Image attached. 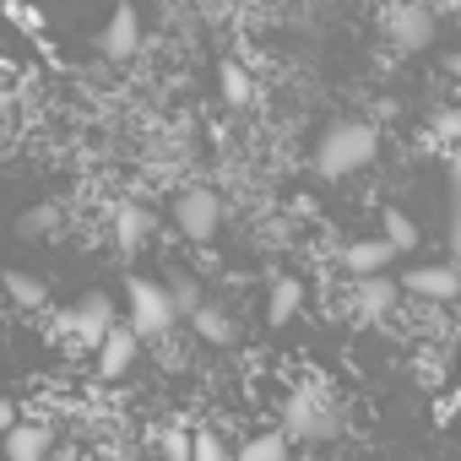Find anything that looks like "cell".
<instances>
[{
	"label": "cell",
	"mask_w": 461,
	"mask_h": 461,
	"mask_svg": "<svg viewBox=\"0 0 461 461\" xmlns=\"http://www.w3.org/2000/svg\"><path fill=\"white\" fill-rule=\"evenodd\" d=\"M109 326H114V304H109V294H87V299H77L71 310L55 315V331H60L66 342H82V348H98Z\"/></svg>",
	"instance_id": "cell-6"
},
{
	"label": "cell",
	"mask_w": 461,
	"mask_h": 461,
	"mask_svg": "<svg viewBox=\"0 0 461 461\" xmlns=\"http://www.w3.org/2000/svg\"><path fill=\"white\" fill-rule=\"evenodd\" d=\"M391 261H396V245H391L385 234L342 245V267H348L353 277H375V272H391Z\"/></svg>",
	"instance_id": "cell-11"
},
{
	"label": "cell",
	"mask_w": 461,
	"mask_h": 461,
	"mask_svg": "<svg viewBox=\"0 0 461 461\" xmlns=\"http://www.w3.org/2000/svg\"><path fill=\"white\" fill-rule=\"evenodd\" d=\"M190 456H195V461H222V456H228V439L201 423V429H190Z\"/></svg>",
	"instance_id": "cell-23"
},
{
	"label": "cell",
	"mask_w": 461,
	"mask_h": 461,
	"mask_svg": "<svg viewBox=\"0 0 461 461\" xmlns=\"http://www.w3.org/2000/svg\"><path fill=\"white\" fill-rule=\"evenodd\" d=\"M0 450H6L12 461H44L50 450H55V429L50 423H12L6 434H0Z\"/></svg>",
	"instance_id": "cell-10"
},
{
	"label": "cell",
	"mask_w": 461,
	"mask_h": 461,
	"mask_svg": "<svg viewBox=\"0 0 461 461\" xmlns=\"http://www.w3.org/2000/svg\"><path fill=\"white\" fill-rule=\"evenodd\" d=\"M190 326H195V337L212 342V348H228V342H234V321H228L217 304H195V310H190Z\"/></svg>",
	"instance_id": "cell-14"
},
{
	"label": "cell",
	"mask_w": 461,
	"mask_h": 461,
	"mask_svg": "<svg viewBox=\"0 0 461 461\" xmlns=\"http://www.w3.org/2000/svg\"><path fill=\"white\" fill-rule=\"evenodd\" d=\"M299 304H304V283L277 277V283H272V294H267V321H272V326H283V321H294V315H299Z\"/></svg>",
	"instance_id": "cell-15"
},
{
	"label": "cell",
	"mask_w": 461,
	"mask_h": 461,
	"mask_svg": "<svg viewBox=\"0 0 461 461\" xmlns=\"http://www.w3.org/2000/svg\"><path fill=\"white\" fill-rule=\"evenodd\" d=\"M125 321H131L141 337H163V331H174V321H179V304H174L168 283L131 277V283H125Z\"/></svg>",
	"instance_id": "cell-3"
},
{
	"label": "cell",
	"mask_w": 461,
	"mask_h": 461,
	"mask_svg": "<svg viewBox=\"0 0 461 461\" xmlns=\"http://www.w3.org/2000/svg\"><path fill=\"white\" fill-rule=\"evenodd\" d=\"M0 283H6L12 304H23V310H44V304H50V288H44V277H33V272H6Z\"/></svg>",
	"instance_id": "cell-17"
},
{
	"label": "cell",
	"mask_w": 461,
	"mask_h": 461,
	"mask_svg": "<svg viewBox=\"0 0 461 461\" xmlns=\"http://www.w3.org/2000/svg\"><path fill=\"white\" fill-rule=\"evenodd\" d=\"M136 50H141V17H136V6H114L109 23H104V33H98V55L114 60V66H125Z\"/></svg>",
	"instance_id": "cell-8"
},
{
	"label": "cell",
	"mask_w": 461,
	"mask_h": 461,
	"mask_svg": "<svg viewBox=\"0 0 461 461\" xmlns=\"http://www.w3.org/2000/svg\"><path fill=\"white\" fill-rule=\"evenodd\" d=\"M17 114V82L6 77V71H0V125H6Z\"/></svg>",
	"instance_id": "cell-26"
},
{
	"label": "cell",
	"mask_w": 461,
	"mask_h": 461,
	"mask_svg": "<svg viewBox=\"0 0 461 461\" xmlns=\"http://www.w3.org/2000/svg\"><path fill=\"white\" fill-rule=\"evenodd\" d=\"M136 353H141V331H136L131 321H114V326L104 331V342L93 348L98 380H125V375L136 369Z\"/></svg>",
	"instance_id": "cell-7"
},
{
	"label": "cell",
	"mask_w": 461,
	"mask_h": 461,
	"mask_svg": "<svg viewBox=\"0 0 461 461\" xmlns=\"http://www.w3.org/2000/svg\"><path fill=\"white\" fill-rule=\"evenodd\" d=\"M283 429H288L294 445H321V439L337 434V407L326 402V391L299 385V391L283 396Z\"/></svg>",
	"instance_id": "cell-2"
},
{
	"label": "cell",
	"mask_w": 461,
	"mask_h": 461,
	"mask_svg": "<svg viewBox=\"0 0 461 461\" xmlns=\"http://www.w3.org/2000/svg\"><path fill=\"white\" fill-rule=\"evenodd\" d=\"M380 234L396 245V256H407V250H418V245H423V228H418V217H407L402 206H391V212H385Z\"/></svg>",
	"instance_id": "cell-16"
},
{
	"label": "cell",
	"mask_w": 461,
	"mask_h": 461,
	"mask_svg": "<svg viewBox=\"0 0 461 461\" xmlns=\"http://www.w3.org/2000/svg\"><path fill=\"white\" fill-rule=\"evenodd\" d=\"M174 228H179L190 245L217 240V228H222V201H217V190H206V185L179 190V195H174Z\"/></svg>",
	"instance_id": "cell-5"
},
{
	"label": "cell",
	"mask_w": 461,
	"mask_h": 461,
	"mask_svg": "<svg viewBox=\"0 0 461 461\" xmlns=\"http://www.w3.org/2000/svg\"><path fill=\"white\" fill-rule=\"evenodd\" d=\"M450 256L461 261V141L450 147Z\"/></svg>",
	"instance_id": "cell-19"
},
{
	"label": "cell",
	"mask_w": 461,
	"mask_h": 461,
	"mask_svg": "<svg viewBox=\"0 0 461 461\" xmlns=\"http://www.w3.org/2000/svg\"><path fill=\"white\" fill-rule=\"evenodd\" d=\"M429 141L434 147H456L461 141V109H434L429 114Z\"/></svg>",
	"instance_id": "cell-22"
},
{
	"label": "cell",
	"mask_w": 461,
	"mask_h": 461,
	"mask_svg": "<svg viewBox=\"0 0 461 461\" xmlns=\"http://www.w3.org/2000/svg\"><path fill=\"white\" fill-rule=\"evenodd\" d=\"M402 288L418 294V299H429V304H450V299H461V267H450V261H439V267H412Z\"/></svg>",
	"instance_id": "cell-9"
},
{
	"label": "cell",
	"mask_w": 461,
	"mask_h": 461,
	"mask_svg": "<svg viewBox=\"0 0 461 461\" xmlns=\"http://www.w3.org/2000/svg\"><path fill=\"white\" fill-rule=\"evenodd\" d=\"M396 299H402V288H396L385 272L358 277V288H353V310H358V321H385V315L396 310Z\"/></svg>",
	"instance_id": "cell-12"
},
{
	"label": "cell",
	"mask_w": 461,
	"mask_h": 461,
	"mask_svg": "<svg viewBox=\"0 0 461 461\" xmlns=\"http://www.w3.org/2000/svg\"><path fill=\"white\" fill-rule=\"evenodd\" d=\"M217 87H222V104H228V109H245V104H250V93H256V82H250V71H245V66H234V60H228V66H222V77H217Z\"/></svg>",
	"instance_id": "cell-18"
},
{
	"label": "cell",
	"mask_w": 461,
	"mask_h": 461,
	"mask_svg": "<svg viewBox=\"0 0 461 461\" xmlns=\"http://www.w3.org/2000/svg\"><path fill=\"white\" fill-rule=\"evenodd\" d=\"M288 445H294V439H288V429H272V434L245 439V450H240V456H245V461H283V456H288Z\"/></svg>",
	"instance_id": "cell-21"
},
{
	"label": "cell",
	"mask_w": 461,
	"mask_h": 461,
	"mask_svg": "<svg viewBox=\"0 0 461 461\" xmlns=\"http://www.w3.org/2000/svg\"><path fill=\"white\" fill-rule=\"evenodd\" d=\"M12 423H17V407H12V402H6V396H0V434H6V429H12Z\"/></svg>",
	"instance_id": "cell-27"
},
{
	"label": "cell",
	"mask_w": 461,
	"mask_h": 461,
	"mask_svg": "<svg viewBox=\"0 0 461 461\" xmlns=\"http://www.w3.org/2000/svg\"><path fill=\"white\" fill-rule=\"evenodd\" d=\"M375 152H380V131L369 120H337L315 141V174L321 179H353L375 163Z\"/></svg>",
	"instance_id": "cell-1"
},
{
	"label": "cell",
	"mask_w": 461,
	"mask_h": 461,
	"mask_svg": "<svg viewBox=\"0 0 461 461\" xmlns=\"http://www.w3.org/2000/svg\"><path fill=\"white\" fill-rule=\"evenodd\" d=\"M55 228H60V206L55 201H39L33 212L17 217V234H28V240H44V234H55Z\"/></svg>",
	"instance_id": "cell-20"
},
{
	"label": "cell",
	"mask_w": 461,
	"mask_h": 461,
	"mask_svg": "<svg viewBox=\"0 0 461 461\" xmlns=\"http://www.w3.org/2000/svg\"><path fill=\"white\" fill-rule=\"evenodd\" d=\"M434 33H439V17H434L429 0H396V6L385 12V44H391L396 55H418V50H429Z\"/></svg>",
	"instance_id": "cell-4"
},
{
	"label": "cell",
	"mask_w": 461,
	"mask_h": 461,
	"mask_svg": "<svg viewBox=\"0 0 461 461\" xmlns=\"http://www.w3.org/2000/svg\"><path fill=\"white\" fill-rule=\"evenodd\" d=\"M152 228H158V217H152L141 201H120V206H114V245H120V250H141V245L152 240Z\"/></svg>",
	"instance_id": "cell-13"
},
{
	"label": "cell",
	"mask_w": 461,
	"mask_h": 461,
	"mask_svg": "<svg viewBox=\"0 0 461 461\" xmlns=\"http://www.w3.org/2000/svg\"><path fill=\"white\" fill-rule=\"evenodd\" d=\"M168 294H174V304H179V315H190V310L201 304V283H195V277H185V272H179V277L168 283Z\"/></svg>",
	"instance_id": "cell-24"
},
{
	"label": "cell",
	"mask_w": 461,
	"mask_h": 461,
	"mask_svg": "<svg viewBox=\"0 0 461 461\" xmlns=\"http://www.w3.org/2000/svg\"><path fill=\"white\" fill-rule=\"evenodd\" d=\"M152 445H158L163 456H190V434H185V429H163V434H152Z\"/></svg>",
	"instance_id": "cell-25"
}]
</instances>
